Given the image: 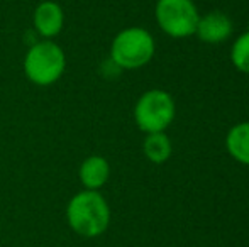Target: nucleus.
Masks as SVG:
<instances>
[{
	"label": "nucleus",
	"mask_w": 249,
	"mask_h": 247,
	"mask_svg": "<svg viewBox=\"0 0 249 247\" xmlns=\"http://www.w3.org/2000/svg\"><path fill=\"white\" fill-rule=\"evenodd\" d=\"M68 224L83 237H97L110 224V208L105 198L93 190L82 191L71 198L66 210Z\"/></svg>",
	"instance_id": "nucleus-1"
},
{
	"label": "nucleus",
	"mask_w": 249,
	"mask_h": 247,
	"mask_svg": "<svg viewBox=\"0 0 249 247\" xmlns=\"http://www.w3.org/2000/svg\"><path fill=\"white\" fill-rule=\"evenodd\" d=\"M156 44L153 36L142 27H129L115 36L110 58L119 68L138 69L153 60Z\"/></svg>",
	"instance_id": "nucleus-2"
},
{
	"label": "nucleus",
	"mask_w": 249,
	"mask_h": 247,
	"mask_svg": "<svg viewBox=\"0 0 249 247\" xmlns=\"http://www.w3.org/2000/svg\"><path fill=\"white\" fill-rule=\"evenodd\" d=\"M175 100L164 90H149L139 97L134 109L138 127L146 134L164 132L175 119Z\"/></svg>",
	"instance_id": "nucleus-3"
},
{
	"label": "nucleus",
	"mask_w": 249,
	"mask_h": 247,
	"mask_svg": "<svg viewBox=\"0 0 249 247\" xmlns=\"http://www.w3.org/2000/svg\"><path fill=\"white\" fill-rule=\"evenodd\" d=\"M24 71L33 83L46 86L54 83L65 71V54L51 41L36 43L26 54Z\"/></svg>",
	"instance_id": "nucleus-4"
},
{
	"label": "nucleus",
	"mask_w": 249,
	"mask_h": 247,
	"mask_svg": "<svg viewBox=\"0 0 249 247\" xmlns=\"http://www.w3.org/2000/svg\"><path fill=\"white\" fill-rule=\"evenodd\" d=\"M198 9L194 0H158L156 22L171 37L194 36L198 26Z\"/></svg>",
	"instance_id": "nucleus-5"
},
{
	"label": "nucleus",
	"mask_w": 249,
	"mask_h": 247,
	"mask_svg": "<svg viewBox=\"0 0 249 247\" xmlns=\"http://www.w3.org/2000/svg\"><path fill=\"white\" fill-rule=\"evenodd\" d=\"M195 34L202 43L220 44L226 39H229L232 34V20L224 12L213 10L205 16H200Z\"/></svg>",
	"instance_id": "nucleus-6"
},
{
	"label": "nucleus",
	"mask_w": 249,
	"mask_h": 247,
	"mask_svg": "<svg viewBox=\"0 0 249 247\" xmlns=\"http://www.w3.org/2000/svg\"><path fill=\"white\" fill-rule=\"evenodd\" d=\"M34 26L37 33L44 37H53L59 34L63 27V10L54 2H43L34 12Z\"/></svg>",
	"instance_id": "nucleus-7"
},
{
	"label": "nucleus",
	"mask_w": 249,
	"mask_h": 247,
	"mask_svg": "<svg viewBox=\"0 0 249 247\" xmlns=\"http://www.w3.org/2000/svg\"><path fill=\"white\" fill-rule=\"evenodd\" d=\"M108 175H110V168L107 159L102 156H92L80 166V180L83 186H87L89 190H99L100 186H104L108 180Z\"/></svg>",
	"instance_id": "nucleus-8"
},
{
	"label": "nucleus",
	"mask_w": 249,
	"mask_h": 247,
	"mask_svg": "<svg viewBox=\"0 0 249 247\" xmlns=\"http://www.w3.org/2000/svg\"><path fill=\"white\" fill-rule=\"evenodd\" d=\"M226 148L231 158L249 166V122H241L231 127L226 135Z\"/></svg>",
	"instance_id": "nucleus-9"
},
{
	"label": "nucleus",
	"mask_w": 249,
	"mask_h": 247,
	"mask_svg": "<svg viewBox=\"0 0 249 247\" xmlns=\"http://www.w3.org/2000/svg\"><path fill=\"white\" fill-rule=\"evenodd\" d=\"M144 149L146 158L154 165H161V163L168 161L171 156V141L164 132H153L148 134V137L144 139Z\"/></svg>",
	"instance_id": "nucleus-10"
},
{
	"label": "nucleus",
	"mask_w": 249,
	"mask_h": 247,
	"mask_svg": "<svg viewBox=\"0 0 249 247\" xmlns=\"http://www.w3.org/2000/svg\"><path fill=\"white\" fill-rule=\"evenodd\" d=\"M231 61L237 71L249 75V31L234 41L231 48Z\"/></svg>",
	"instance_id": "nucleus-11"
}]
</instances>
